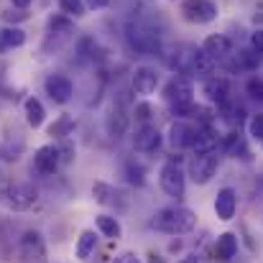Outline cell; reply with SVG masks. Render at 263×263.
<instances>
[{
    "label": "cell",
    "instance_id": "obj_1",
    "mask_svg": "<svg viewBox=\"0 0 263 263\" xmlns=\"http://www.w3.org/2000/svg\"><path fill=\"white\" fill-rule=\"evenodd\" d=\"M166 62L179 77H204L212 72V64H215L202 49H197L192 44H176L169 51Z\"/></svg>",
    "mask_w": 263,
    "mask_h": 263
},
{
    "label": "cell",
    "instance_id": "obj_2",
    "mask_svg": "<svg viewBox=\"0 0 263 263\" xmlns=\"http://www.w3.org/2000/svg\"><path fill=\"white\" fill-rule=\"evenodd\" d=\"M197 225V215L186 207H166V210H159L151 220V228H156L159 233H166V235H184V233H192Z\"/></svg>",
    "mask_w": 263,
    "mask_h": 263
},
{
    "label": "cell",
    "instance_id": "obj_3",
    "mask_svg": "<svg viewBox=\"0 0 263 263\" xmlns=\"http://www.w3.org/2000/svg\"><path fill=\"white\" fill-rule=\"evenodd\" d=\"M125 39L130 44L133 51L138 54H156L161 49V36L154 26H148L146 21H128L125 26Z\"/></svg>",
    "mask_w": 263,
    "mask_h": 263
},
{
    "label": "cell",
    "instance_id": "obj_4",
    "mask_svg": "<svg viewBox=\"0 0 263 263\" xmlns=\"http://www.w3.org/2000/svg\"><path fill=\"white\" fill-rule=\"evenodd\" d=\"M39 194L31 184H23V181H13V184H5L0 186V204L5 210H13V212H26L36 204Z\"/></svg>",
    "mask_w": 263,
    "mask_h": 263
},
{
    "label": "cell",
    "instance_id": "obj_5",
    "mask_svg": "<svg viewBox=\"0 0 263 263\" xmlns=\"http://www.w3.org/2000/svg\"><path fill=\"white\" fill-rule=\"evenodd\" d=\"M159 181H161V189L174 197V199H181L184 197V189H186V176L179 166V159L176 161H166L161 166V174H159Z\"/></svg>",
    "mask_w": 263,
    "mask_h": 263
},
{
    "label": "cell",
    "instance_id": "obj_6",
    "mask_svg": "<svg viewBox=\"0 0 263 263\" xmlns=\"http://www.w3.org/2000/svg\"><path fill=\"white\" fill-rule=\"evenodd\" d=\"M181 15H184V21L202 26V23H210L217 18V5L212 0H184Z\"/></svg>",
    "mask_w": 263,
    "mask_h": 263
},
{
    "label": "cell",
    "instance_id": "obj_7",
    "mask_svg": "<svg viewBox=\"0 0 263 263\" xmlns=\"http://www.w3.org/2000/svg\"><path fill=\"white\" fill-rule=\"evenodd\" d=\"M59 164H62V148H57L51 143L36 148V154H33V169H36V174L51 176L59 169Z\"/></svg>",
    "mask_w": 263,
    "mask_h": 263
},
{
    "label": "cell",
    "instance_id": "obj_8",
    "mask_svg": "<svg viewBox=\"0 0 263 263\" xmlns=\"http://www.w3.org/2000/svg\"><path fill=\"white\" fill-rule=\"evenodd\" d=\"M217 172V156L215 154H197L189 161V176L194 184H207Z\"/></svg>",
    "mask_w": 263,
    "mask_h": 263
},
{
    "label": "cell",
    "instance_id": "obj_9",
    "mask_svg": "<svg viewBox=\"0 0 263 263\" xmlns=\"http://www.w3.org/2000/svg\"><path fill=\"white\" fill-rule=\"evenodd\" d=\"M44 87H46V95L57 105H67L72 100V95H74V85H72V80L67 74H49Z\"/></svg>",
    "mask_w": 263,
    "mask_h": 263
},
{
    "label": "cell",
    "instance_id": "obj_10",
    "mask_svg": "<svg viewBox=\"0 0 263 263\" xmlns=\"http://www.w3.org/2000/svg\"><path fill=\"white\" fill-rule=\"evenodd\" d=\"M92 194H95V199H97L100 204H107V207H115V210H125V207H128V197H125V192L115 189L112 184L95 181Z\"/></svg>",
    "mask_w": 263,
    "mask_h": 263
},
{
    "label": "cell",
    "instance_id": "obj_11",
    "mask_svg": "<svg viewBox=\"0 0 263 263\" xmlns=\"http://www.w3.org/2000/svg\"><path fill=\"white\" fill-rule=\"evenodd\" d=\"M159 146H161V133H159V128L143 123V125L136 130V136H133V148L141 151V154H154V151H159Z\"/></svg>",
    "mask_w": 263,
    "mask_h": 263
},
{
    "label": "cell",
    "instance_id": "obj_12",
    "mask_svg": "<svg viewBox=\"0 0 263 263\" xmlns=\"http://www.w3.org/2000/svg\"><path fill=\"white\" fill-rule=\"evenodd\" d=\"M169 105H181V102H194V87L189 82V77H174L166 89H164Z\"/></svg>",
    "mask_w": 263,
    "mask_h": 263
},
{
    "label": "cell",
    "instance_id": "obj_13",
    "mask_svg": "<svg viewBox=\"0 0 263 263\" xmlns=\"http://www.w3.org/2000/svg\"><path fill=\"white\" fill-rule=\"evenodd\" d=\"M202 51H204L212 62H222V59H228V57L233 54V44H230L228 36H222V33H212V36L204 39Z\"/></svg>",
    "mask_w": 263,
    "mask_h": 263
},
{
    "label": "cell",
    "instance_id": "obj_14",
    "mask_svg": "<svg viewBox=\"0 0 263 263\" xmlns=\"http://www.w3.org/2000/svg\"><path fill=\"white\" fill-rule=\"evenodd\" d=\"M133 92L136 95H154L156 87H159V74H156V69H151V67H138L136 72H133Z\"/></svg>",
    "mask_w": 263,
    "mask_h": 263
},
{
    "label": "cell",
    "instance_id": "obj_15",
    "mask_svg": "<svg viewBox=\"0 0 263 263\" xmlns=\"http://www.w3.org/2000/svg\"><path fill=\"white\" fill-rule=\"evenodd\" d=\"M235 210H238V194H235V189H230V186L220 189L217 197H215V212H217V217L220 220H233Z\"/></svg>",
    "mask_w": 263,
    "mask_h": 263
},
{
    "label": "cell",
    "instance_id": "obj_16",
    "mask_svg": "<svg viewBox=\"0 0 263 263\" xmlns=\"http://www.w3.org/2000/svg\"><path fill=\"white\" fill-rule=\"evenodd\" d=\"M194 138H197V128L184 123V120H176L169 130V141L174 148H192L194 146Z\"/></svg>",
    "mask_w": 263,
    "mask_h": 263
},
{
    "label": "cell",
    "instance_id": "obj_17",
    "mask_svg": "<svg viewBox=\"0 0 263 263\" xmlns=\"http://www.w3.org/2000/svg\"><path fill=\"white\" fill-rule=\"evenodd\" d=\"M204 95H207V100L210 102H215V105H228L230 102V85L222 80V77H210L207 82H204Z\"/></svg>",
    "mask_w": 263,
    "mask_h": 263
},
{
    "label": "cell",
    "instance_id": "obj_18",
    "mask_svg": "<svg viewBox=\"0 0 263 263\" xmlns=\"http://www.w3.org/2000/svg\"><path fill=\"white\" fill-rule=\"evenodd\" d=\"M197 154H215L217 148V133L204 125V128H197V138H194V146H192Z\"/></svg>",
    "mask_w": 263,
    "mask_h": 263
},
{
    "label": "cell",
    "instance_id": "obj_19",
    "mask_svg": "<svg viewBox=\"0 0 263 263\" xmlns=\"http://www.w3.org/2000/svg\"><path fill=\"white\" fill-rule=\"evenodd\" d=\"M21 253L26 258H41L44 256V240L36 230H28L23 238H21Z\"/></svg>",
    "mask_w": 263,
    "mask_h": 263
},
{
    "label": "cell",
    "instance_id": "obj_20",
    "mask_svg": "<svg viewBox=\"0 0 263 263\" xmlns=\"http://www.w3.org/2000/svg\"><path fill=\"white\" fill-rule=\"evenodd\" d=\"M26 44V33L21 31V28H15V26H3L0 28V51H5V49H18V46H23Z\"/></svg>",
    "mask_w": 263,
    "mask_h": 263
},
{
    "label": "cell",
    "instance_id": "obj_21",
    "mask_svg": "<svg viewBox=\"0 0 263 263\" xmlns=\"http://www.w3.org/2000/svg\"><path fill=\"white\" fill-rule=\"evenodd\" d=\"M23 110H26V120H28V125H31V128H41V125H44L46 110H44L41 100H36V97H28V100L23 102Z\"/></svg>",
    "mask_w": 263,
    "mask_h": 263
},
{
    "label": "cell",
    "instance_id": "obj_22",
    "mask_svg": "<svg viewBox=\"0 0 263 263\" xmlns=\"http://www.w3.org/2000/svg\"><path fill=\"white\" fill-rule=\"evenodd\" d=\"M217 258L220 261H230V258H235V253H238V238L233 235V233H222L220 238H217Z\"/></svg>",
    "mask_w": 263,
    "mask_h": 263
},
{
    "label": "cell",
    "instance_id": "obj_23",
    "mask_svg": "<svg viewBox=\"0 0 263 263\" xmlns=\"http://www.w3.org/2000/svg\"><path fill=\"white\" fill-rule=\"evenodd\" d=\"M46 26H49V33H57V36H72L74 33V21L69 15H64V13L51 15Z\"/></svg>",
    "mask_w": 263,
    "mask_h": 263
},
{
    "label": "cell",
    "instance_id": "obj_24",
    "mask_svg": "<svg viewBox=\"0 0 263 263\" xmlns=\"http://www.w3.org/2000/svg\"><path fill=\"white\" fill-rule=\"evenodd\" d=\"M97 230L105 235V238H112V240H118L120 238V222L115 220V217H110V215H97Z\"/></svg>",
    "mask_w": 263,
    "mask_h": 263
},
{
    "label": "cell",
    "instance_id": "obj_25",
    "mask_svg": "<svg viewBox=\"0 0 263 263\" xmlns=\"http://www.w3.org/2000/svg\"><path fill=\"white\" fill-rule=\"evenodd\" d=\"M125 128H128V115H123L120 110H112L107 115V130H110V136L112 138H120L125 133Z\"/></svg>",
    "mask_w": 263,
    "mask_h": 263
},
{
    "label": "cell",
    "instance_id": "obj_26",
    "mask_svg": "<svg viewBox=\"0 0 263 263\" xmlns=\"http://www.w3.org/2000/svg\"><path fill=\"white\" fill-rule=\"evenodd\" d=\"M95 246H97L95 233H92V230H85V233L80 235V240H77V258L87 261L89 256H92V251H95Z\"/></svg>",
    "mask_w": 263,
    "mask_h": 263
},
{
    "label": "cell",
    "instance_id": "obj_27",
    "mask_svg": "<svg viewBox=\"0 0 263 263\" xmlns=\"http://www.w3.org/2000/svg\"><path fill=\"white\" fill-rule=\"evenodd\" d=\"M59 8H62V13L69 15V18H82L85 10H87L85 0H59Z\"/></svg>",
    "mask_w": 263,
    "mask_h": 263
},
{
    "label": "cell",
    "instance_id": "obj_28",
    "mask_svg": "<svg viewBox=\"0 0 263 263\" xmlns=\"http://www.w3.org/2000/svg\"><path fill=\"white\" fill-rule=\"evenodd\" d=\"M72 128H74V120H72L69 115H62V118H59V120H57V123L49 128V133H51L54 138H67Z\"/></svg>",
    "mask_w": 263,
    "mask_h": 263
},
{
    "label": "cell",
    "instance_id": "obj_29",
    "mask_svg": "<svg viewBox=\"0 0 263 263\" xmlns=\"http://www.w3.org/2000/svg\"><path fill=\"white\" fill-rule=\"evenodd\" d=\"M95 49H97L95 39L82 36V39L77 41V59H80V62H87V59H92V57H95Z\"/></svg>",
    "mask_w": 263,
    "mask_h": 263
},
{
    "label": "cell",
    "instance_id": "obj_30",
    "mask_svg": "<svg viewBox=\"0 0 263 263\" xmlns=\"http://www.w3.org/2000/svg\"><path fill=\"white\" fill-rule=\"evenodd\" d=\"M222 146H225V151H230V154H246V143H243V136L240 133H228L225 136V141H222Z\"/></svg>",
    "mask_w": 263,
    "mask_h": 263
},
{
    "label": "cell",
    "instance_id": "obj_31",
    "mask_svg": "<svg viewBox=\"0 0 263 263\" xmlns=\"http://www.w3.org/2000/svg\"><path fill=\"white\" fill-rule=\"evenodd\" d=\"M248 130L256 141H263V115H253L251 123H248Z\"/></svg>",
    "mask_w": 263,
    "mask_h": 263
},
{
    "label": "cell",
    "instance_id": "obj_32",
    "mask_svg": "<svg viewBox=\"0 0 263 263\" xmlns=\"http://www.w3.org/2000/svg\"><path fill=\"white\" fill-rule=\"evenodd\" d=\"M172 112L176 118H189L197 112V107H194V102H181V105H172Z\"/></svg>",
    "mask_w": 263,
    "mask_h": 263
},
{
    "label": "cell",
    "instance_id": "obj_33",
    "mask_svg": "<svg viewBox=\"0 0 263 263\" xmlns=\"http://www.w3.org/2000/svg\"><path fill=\"white\" fill-rule=\"evenodd\" d=\"M246 92H248L253 100H261V102H263V80H248Z\"/></svg>",
    "mask_w": 263,
    "mask_h": 263
},
{
    "label": "cell",
    "instance_id": "obj_34",
    "mask_svg": "<svg viewBox=\"0 0 263 263\" xmlns=\"http://www.w3.org/2000/svg\"><path fill=\"white\" fill-rule=\"evenodd\" d=\"M251 49H253L256 57H261L263 59V28H258V31L251 33Z\"/></svg>",
    "mask_w": 263,
    "mask_h": 263
},
{
    "label": "cell",
    "instance_id": "obj_35",
    "mask_svg": "<svg viewBox=\"0 0 263 263\" xmlns=\"http://www.w3.org/2000/svg\"><path fill=\"white\" fill-rule=\"evenodd\" d=\"M112 263H143V261L138 258V253H133V251H123V253L115 256V261Z\"/></svg>",
    "mask_w": 263,
    "mask_h": 263
},
{
    "label": "cell",
    "instance_id": "obj_36",
    "mask_svg": "<svg viewBox=\"0 0 263 263\" xmlns=\"http://www.w3.org/2000/svg\"><path fill=\"white\" fill-rule=\"evenodd\" d=\"M136 118H138L141 123H146V120L151 118V107H148V105H138V107H136Z\"/></svg>",
    "mask_w": 263,
    "mask_h": 263
},
{
    "label": "cell",
    "instance_id": "obj_37",
    "mask_svg": "<svg viewBox=\"0 0 263 263\" xmlns=\"http://www.w3.org/2000/svg\"><path fill=\"white\" fill-rule=\"evenodd\" d=\"M128 179H130V181H133V184H143V169H138V166H136V169H133V166H128Z\"/></svg>",
    "mask_w": 263,
    "mask_h": 263
},
{
    "label": "cell",
    "instance_id": "obj_38",
    "mask_svg": "<svg viewBox=\"0 0 263 263\" xmlns=\"http://www.w3.org/2000/svg\"><path fill=\"white\" fill-rule=\"evenodd\" d=\"M85 5H87L89 10H102V8L110 5V0H85Z\"/></svg>",
    "mask_w": 263,
    "mask_h": 263
},
{
    "label": "cell",
    "instance_id": "obj_39",
    "mask_svg": "<svg viewBox=\"0 0 263 263\" xmlns=\"http://www.w3.org/2000/svg\"><path fill=\"white\" fill-rule=\"evenodd\" d=\"M3 18L5 21H26V13L23 10H8V13H3Z\"/></svg>",
    "mask_w": 263,
    "mask_h": 263
},
{
    "label": "cell",
    "instance_id": "obj_40",
    "mask_svg": "<svg viewBox=\"0 0 263 263\" xmlns=\"http://www.w3.org/2000/svg\"><path fill=\"white\" fill-rule=\"evenodd\" d=\"M31 3H33V0H13V5H15V8H21V10H23V8H28Z\"/></svg>",
    "mask_w": 263,
    "mask_h": 263
},
{
    "label": "cell",
    "instance_id": "obj_41",
    "mask_svg": "<svg viewBox=\"0 0 263 263\" xmlns=\"http://www.w3.org/2000/svg\"><path fill=\"white\" fill-rule=\"evenodd\" d=\"M148 258H151V263H164V258H161V256H156V253H151Z\"/></svg>",
    "mask_w": 263,
    "mask_h": 263
},
{
    "label": "cell",
    "instance_id": "obj_42",
    "mask_svg": "<svg viewBox=\"0 0 263 263\" xmlns=\"http://www.w3.org/2000/svg\"><path fill=\"white\" fill-rule=\"evenodd\" d=\"M181 263H197V256H186V258H184Z\"/></svg>",
    "mask_w": 263,
    "mask_h": 263
},
{
    "label": "cell",
    "instance_id": "obj_43",
    "mask_svg": "<svg viewBox=\"0 0 263 263\" xmlns=\"http://www.w3.org/2000/svg\"><path fill=\"white\" fill-rule=\"evenodd\" d=\"M261 143H263V141H261Z\"/></svg>",
    "mask_w": 263,
    "mask_h": 263
}]
</instances>
